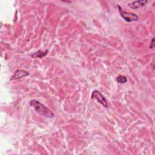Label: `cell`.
Returning a JSON list of instances; mask_svg holds the SVG:
<instances>
[{
	"instance_id": "4",
	"label": "cell",
	"mask_w": 155,
	"mask_h": 155,
	"mask_svg": "<svg viewBox=\"0 0 155 155\" xmlns=\"http://www.w3.org/2000/svg\"><path fill=\"white\" fill-rule=\"evenodd\" d=\"M28 75H29V73L27 72V71L23 70H18L15 72L12 79H18L19 78H22L23 77H25Z\"/></svg>"
},
{
	"instance_id": "6",
	"label": "cell",
	"mask_w": 155,
	"mask_h": 155,
	"mask_svg": "<svg viewBox=\"0 0 155 155\" xmlns=\"http://www.w3.org/2000/svg\"><path fill=\"white\" fill-rule=\"evenodd\" d=\"M48 50H46L45 51H42V50H39L38 52L34 53L33 55H32V58H43L44 56H45L47 53H48Z\"/></svg>"
},
{
	"instance_id": "1",
	"label": "cell",
	"mask_w": 155,
	"mask_h": 155,
	"mask_svg": "<svg viewBox=\"0 0 155 155\" xmlns=\"http://www.w3.org/2000/svg\"><path fill=\"white\" fill-rule=\"evenodd\" d=\"M30 105L34 109L37 113L42 116L49 118H53L55 116V115L50 109L37 100H34L30 101Z\"/></svg>"
},
{
	"instance_id": "7",
	"label": "cell",
	"mask_w": 155,
	"mask_h": 155,
	"mask_svg": "<svg viewBox=\"0 0 155 155\" xmlns=\"http://www.w3.org/2000/svg\"><path fill=\"white\" fill-rule=\"evenodd\" d=\"M116 81L118 83L124 84L127 81V78L126 76H124V75H119L116 78Z\"/></svg>"
},
{
	"instance_id": "3",
	"label": "cell",
	"mask_w": 155,
	"mask_h": 155,
	"mask_svg": "<svg viewBox=\"0 0 155 155\" xmlns=\"http://www.w3.org/2000/svg\"><path fill=\"white\" fill-rule=\"evenodd\" d=\"M91 98L96 99L98 103L102 104L104 107H108V103L106 98L98 90H94L91 94Z\"/></svg>"
},
{
	"instance_id": "5",
	"label": "cell",
	"mask_w": 155,
	"mask_h": 155,
	"mask_svg": "<svg viewBox=\"0 0 155 155\" xmlns=\"http://www.w3.org/2000/svg\"><path fill=\"white\" fill-rule=\"evenodd\" d=\"M147 1H133L129 4V6L133 9H137L139 7L144 6L147 3Z\"/></svg>"
},
{
	"instance_id": "8",
	"label": "cell",
	"mask_w": 155,
	"mask_h": 155,
	"mask_svg": "<svg viewBox=\"0 0 155 155\" xmlns=\"http://www.w3.org/2000/svg\"><path fill=\"white\" fill-rule=\"evenodd\" d=\"M154 38H153L151 40V44H150V49H153L154 48Z\"/></svg>"
},
{
	"instance_id": "2",
	"label": "cell",
	"mask_w": 155,
	"mask_h": 155,
	"mask_svg": "<svg viewBox=\"0 0 155 155\" xmlns=\"http://www.w3.org/2000/svg\"><path fill=\"white\" fill-rule=\"evenodd\" d=\"M118 7L121 17L126 21L129 22H133V21H136L138 20V16L136 14L124 11L120 7V6H118Z\"/></svg>"
}]
</instances>
